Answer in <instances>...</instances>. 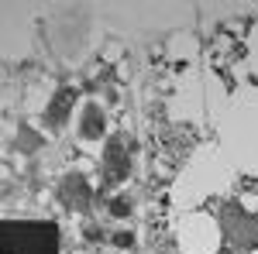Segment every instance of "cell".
I'll return each mask as SVG.
<instances>
[{
    "label": "cell",
    "instance_id": "8",
    "mask_svg": "<svg viewBox=\"0 0 258 254\" xmlns=\"http://www.w3.org/2000/svg\"><path fill=\"white\" fill-rule=\"evenodd\" d=\"M62 196H66V203H73V206H83L86 199H90V186H86V179L80 172H73V176L62 179Z\"/></svg>",
    "mask_w": 258,
    "mask_h": 254
},
{
    "label": "cell",
    "instance_id": "13",
    "mask_svg": "<svg viewBox=\"0 0 258 254\" xmlns=\"http://www.w3.org/2000/svg\"><path fill=\"white\" fill-rule=\"evenodd\" d=\"M114 244H117V247H131V244H135V234H127V230H117V234H114Z\"/></svg>",
    "mask_w": 258,
    "mask_h": 254
},
{
    "label": "cell",
    "instance_id": "7",
    "mask_svg": "<svg viewBox=\"0 0 258 254\" xmlns=\"http://www.w3.org/2000/svg\"><path fill=\"white\" fill-rule=\"evenodd\" d=\"M73 107H76V93L73 90H59L55 97L48 100V110H45V120L52 124V127H62L69 114H73Z\"/></svg>",
    "mask_w": 258,
    "mask_h": 254
},
{
    "label": "cell",
    "instance_id": "2",
    "mask_svg": "<svg viewBox=\"0 0 258 254\" xmlns=\"http://www.w3.org/2000/svg\"><path fill=\"white\" fill-rule=\"evenodd\" d=\"M220 151L231 165L258 176V90H238L217 120Z\"/></svg>",
    "mask_w": 258,
    "mask_h": 254
},
{
    "label": "cell",
    "instance_id": "11",
    "mask_svg": "<svg viewBox=\"0 0 258 254\" xmlns=\"http://www.w3.org/2000/svg\"><path fill=\"white\" fill-rule=\"evenodd\" d=\"M110 216H117V220H124V216H131V203H127L124 196H117V199H110Z\"/></svg>",
    "mask_w": 258,
    "mask_h": 254
},
{
    "label": "cell",
    "instance_id": "9",
    "mask_svg": "<svg viewBox=\"0 0 258 254\" xmlns=\"http://www.w3.org/2000/svg\"><path fill=\"white\" fill-rule=\"evenodd\" d=\"M103 161H107L103 168L114 179L127 176V158H124V144H120V141H110V144H107V158H103Z\"/></svg>",
    "mask_w": 258,
    "mask_h": 254
},
{
    "label": "cell",
    "instance_id": "1",
    "mask_svg": "<svg viewBox=\"0 0 258 254\" xmlns=\"http://www.w3.org/2000/svg\"><path fill=\"white\" fill-rule=\"evenodd\" d=\"M238 168L231 165V158L220 151V144H203L197 148L186 168L179 172V179L172 182V206L176 210H193L210 196H224L234 186Z\"/></svg>",
    "mask_w": 258,
    "mask_h": 254
},
{
    "label": "cell",
    "instance_id": "3",
    "mask_svg": "<svg viewBox=\"0 0 258 254\" xmlns=\"http://www.w3.org/2000/svg\"><path fill=\"white\" fill-rule=\"evenodd\" d=\"M224 244V227L210 213H186L179 223V247L182 254H217Z\"/></svg>",
    "mask_w": 258,
    "mask_h": 254
},
{
    "label": "cell",
    "instance_id": "10",
    "mask_svg": "<svg viewBox=\"0 0 258 254\" xmlns=\"http://www.w3.org/2000/svg\"><path fill=\"white\" fill-rule=\"evenodd\" d=\"M169 48H172V55H179V59H182V55H186V59L197 55V41L189 38V35H176V38L169 41Z\"/></svg>",
    "mask_w": 258,
    "mask_h": 254
},
{
    "label": "cell",
    "instance_id": "5",
    "mask_svg": "<svg viewBox=\"0 0 258 254\" xmlns=\"http://www.w3.org/2000/svg\"><path fill=\"white\" fill-rule=\"evenodd\" d=\"M220 227H224V237L231 244H258V220L244 206H227L224 216H220Z\"/></svg>",
    "mask_w": 258,
    "mask_h": 254
},
{
    "label": "cell",
    "instance_id": "12",
    "mask_svg": "<svg viewBox=\"0 0 258 254\" xmlns=\"http://www.w3.org/2000/svg\"><path fill=\"white\" fill-rule=\"evenodd\" d=\"M248 59H251V72L258 76V24L251 31V41H248Z\"/></svg>",
    "mask_w": 258,
    "mask_h": 254
},
{
    "label": "cell",
    "instance_id": "6",
    "mask_svg": "<svg viewBox=\"0 0 258 254\" xmlns=\"http://www.w3.org/2000/svg\"><path fill=\"white\" fill-rule=\"evenodd\" d=\"M76 127H80V137L86 141V144L103 141V134H107V114H103V107H100L97 100H86V103L80 107Z\"/></svg>",
    "mask_w": 258,
    "mask_h": 254
},
{
    "label": "cell",
    "instance_id": "4",
    "mask_svg": "<svg viewBox=\"0 0 258 254\" xmlns=\"http://www.w3.org/2000/svg\"><path fill=\"white\" fill-rule=\"evenodd\" d=\"M207 114H210V90H207V79L186 76V82H179L176 97H172V117L197 124V120H203Z\"/></svg>",
    "mask_w": 258,
    "mask_h": 254
},
{
    "label": "cell",
    "instance_id": "14",
    "mask_svg": "<svg viewBox=\"0 0 258 254\" xmlns=\"http://www.w3.org/2000/svg\"><path fill=\"white\" fill-rule=\"evenodd\" d=\"M251 254H258V251H251Z\"/></svg>",
    "mask_w": 258,
    "mask_h": 254
}]
</instances>
